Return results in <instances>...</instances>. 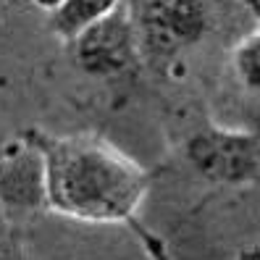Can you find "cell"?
Listing matches in <instances>:
<instances>
[{
    "label": "cell",
    "mask_w": 260,
    "mask_h": 260,
    "mask_svg": "<svg viewBox=\"0 0 260 260\" xmlns=\"http://www.w3.org/2000/svg\"><path fill=\"white\" fill-rule=\"evenodd\" d=\"M21 134L45 163V208L84 223H124L150 255H163V244L137 223L150 176L134 158L98 134H50L37 126Z\"/></svg>",
    "instance_id": "cell-1"
},
{
    "label": "cell",
    "mask_w": 260,
    "mask_h": 260,
    "mask_svg": "<svg viewBox=\"0 0 260 260\" xmlns=\"http://www.w3.org/2000/svg\"><path fill=\"white\" fill-rule=\"evenodd\" d=\"M132 24L140 58L171 63L205 37L210 13L203 0H140L132 8Z\"/></svg>",
    "instance_id": "cell-2"
},
{
    "label": "cell",
    "mask_w": 260,
    "mask_h": 260,
    "mask_svg": "<svg viewBox=\"0 0 260 260\" xmlns=\"http://www.w3.org/2000/svg\"><path fill=\"white\" fill-rule=\"evenodd\" d=\"M187 163L218 187H250L260 176V140L250 129L205 124L184 145Z\"/></svg>",
    "instance_id": "cell-3"
},
{
    "label": "cell",
    "mask_w": 260,
    "mask_h": 260,
    "mask_svg": "<svg viewBox=\"0 0 260 260\" xmlns=\"http://www.w3.org/2000/svg\"><path fill=\"white\" fill-rule=\"evenodd\" d=\"M69 45L76 66L89 76H121L142 60L137 50L132 8L124 0L103 19L84 26Z\"/></svg>",
    "instance_id": "cell-4"
},
{
    "label": "cell",
    "mask_w": 260,
    "mask_h": 260,
    "mask_svg": "<svg viewBox=\"0 0 260 260\" xmlns=\"http://www.w3.org/2000/svg\"><path fill=\"white\" fill-rule=\"evenodd\" d=\"M0 205L8 210H37L45 205V163L24 134L8 145L0 160Z\"/></svg>",
    "instance_id": "cell-5"
},
{
    "label": "cell",
    "mask_w": 260,
    "mask_h": 260,
    "mask_svg": "<svg viewBox=\"0 0 260 260\" xmlns=\"http://www.w3.org/2000/svg\"><path fill=\"white\" fill-rule=\"evenodd\" d=\"M118 3L121 0H60L50 11V26L63 42H71L84 26L103 19Z\"/></svg>",
    "instance_id": "cell-6"
},
{
    "label": "cell",
    "mask_w": 260,
    "mask_h": 260,
    "mask_svg": "<svg viewBox=\"0 0 260 260\" xmlns=\"http://www.w3.org/2000/svg\"><path fill=\"white\" fill-rule=\"evenodd\" d=\"M232 66L239 84L247 89V92L257 95L260 89V32L252 29L250 35H244L237 48L232 53Z\"/></svg>",
    "instance_id": "cell-7"
},
{
    "label": "cell",
    "mask_w": 260,
    "mask_h": 260,
    "mask_svg": "<svg viewBox=\"0 0 260 260\" xmlns=\"http://www.w3.org/2000/svg\"><path fill=\"white\" fill-rule=\"evenodd\" d=\"M11 250H13V247L8 244V239H6L3 234H0V257H8V255H13Z\"/></svg>",
    "instance_id": "cell-8"
},
{
    "label": "cell",
    "mask_w": 260,
    "mask_h": 260,
    "mask_svg": "<svg viewBox=\"0 0 260 260\" xmlns=\"http://www.w3.org/2000/svg\"><path fill=\"white\" fill-rule=\"evenodd\" d=\"M58 3H60V0H35V6H40V8H45V11H53Z\"/></svg>",
    "instance_id": "cell-9"
}]
</instances>
